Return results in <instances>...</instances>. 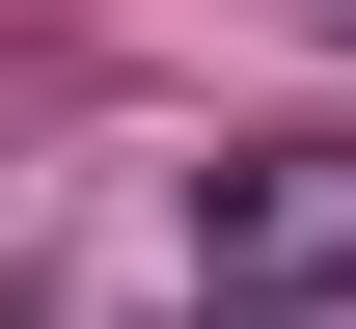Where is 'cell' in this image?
I'll return each mask as SVG.
<instances>
[{
    "label": "cell",
    "mask_w": 356,
    "mask_h": 329,
    "mask_svg": "<svg viewBox=\"0 0 356 329\" xmlns=\"http://www.w3.org/2000/svg\"><path fill=\"white\" fill-rule=\"evenodd\" d=\"M165 329H274V302H165Z\"/></svg>",
    "instance_id": "7a4b0ae2"
},
{
    "label": "cell",
    "mask_w": 356,
    "mask_h": 329,
    "mask_svg": "<svg viewBox=\"0 0 356 329\" xmlns=\"http://www.w3.org/2000/svg\"><path fill=\"white\" fill-rule=\"evenodd\" d=\"M192 302L356 329V138H220V165H192Z\"/></svg>",
    "instance_id": "6da1fadb"
}]
</instances>
